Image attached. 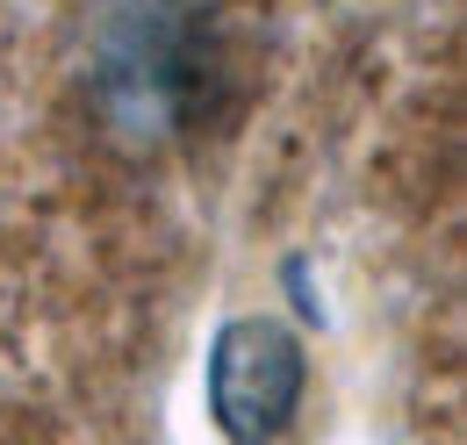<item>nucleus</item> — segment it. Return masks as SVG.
Returning a JSON list of instances; mask_svg holds the SVG:
<instances>
[{
  "label": "nucleus",
  "instance_id": "obj_2",
  "mask_svg": "<svg viewBox=\"0 0 467 445\" xmlns=\"http://www.w3.org/2000/svg\"><path fill=\"white\" fill-rule=\"evenodd\" d=\"M101 87H109V109H122L137 129H159L187 109L194 79L180 72V36L159 15H137V29L109 36L101 51Z\"/></svg>",
  "mask_w": 467,
  "mask_h": 445
},
{
  "label": "nucleus",
  "instance_id": "obj_1",
  "mask_svg": "<svg viewBox=\"0 0 467 445\" xmlns=\"http://www.w3.org/2000/svg\"><path fill=\"white\" fill-rule=\"evenodd\" d=\"M302 345L295 331L266 324V316H244V324H223L216 352H209V402H216V424L231 431L237 445H266L302 402Z\"/></svg>",
  "mask_w": 467,
  "mask_h": 445
}]
</instances>
